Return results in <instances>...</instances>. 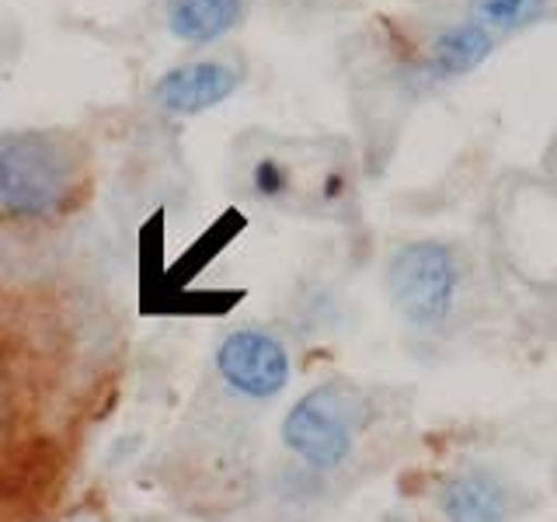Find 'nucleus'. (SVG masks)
<instances>
[{"mask_svg": "<svg viewBox=\"0 0 557 522\" xmlns=\"http://www.w3.org/2000/svg\"><path fill=\"white\" fill-rule=\"evenodd\" d=\"M77 188L70 139L49 129L0 133V206L14 216H49Z\"/></svg>", "mask_w": 557, "mask_h": 522, "instance_id": "f257e3e1", "label": "nucleus"}, {"mask_svg": "<svg viewBox=\"0 0 557 522\" xmlns=\"http://www.w3.org/2000/svg\"><path fill=\"white\" fill-rule=\"evenodd\" d=\"M366 422V400L348 383H321L283 418V443L313 470H335L352 457L356 432Z\"/></svg>", "mask_w": 557, "mask_h": 522, "instance_id": "f03ea898", "label": "nucleus"}, {"mask_svg": "<svg viewBox=\"0 0 557 522\" xmlns=\"http://www.w3.org/2000/svg\"><path fill=\"white\" fill-rule=\"evenodd\" d=\"M387 289L408 324L435 331L449 321L460 293V265L440 240H414L397 248L387 269Z\"/></svg>", "mask_w": 557, "mask_h": 522, "instance_id": "7ed1b4c3", "label": "nucleus"}, {"mask_svg": "<svg viewBox=\"0 0 557 522\" xmlns=\"http://www.w3.org/2000/svg\"><path fill=\"white\" fill-rule=\"evenodd\" d=\"M216 370L231 390L251 397V400H269L289 383V352L269 331L244 327L226 335L216 348Z\"/></svg>", "mask_w": 557, "mask_h": 522, "instance_id": "20e7f679", "label": "nucleus"}, {"mask_svg": "<svg viewBox=\"0 0 557 522\" xmlns=\"http://www.w3.org/2000/svg\"><path fill=\"white\" fill-rule=\"evenodd\" d=\"M237 70L216 63V60H202V63H185L174 66L157 80L153 87V101L161 104L171 115H199L223 104L237 91Z\"/></svg>", "mask_w": 557, "mask_h": 522, "instance_id": "39448f33", "label": "nucleus"}, {"mask_svg": "<svg viewBox=\"0 0 557 522\" xmlns=\"http://www.w3.org/2000/svg\"><path fill=\"white\" fill-rule=\"evenodd\" d=\"M440 509L446 522H505L509 519V492L487 470L463 467L446 477Z\"/></svg>", "mask_w": 557, "mask_h": 522, "instance_id": "423d86ee", "label": "nucleus"}, {"mask_svg": "<svg viewBox=\"0 0 557 522\" xmlns=\"http://www.w3.org/2000/svg\"><path fill=\"white\" fill-rule=\"evenodd\" d=\"M495 49V35L484 32L474 22H457L443 28L440 35L432 39L429 46V57H425V74L429 77H463L470 70H478Z\"/></svg>", "mask_w": 557, "mask_h": 522, "instance_id": "0eeeda50", "label": "nucleus"}, {"mask_svg": "<svg viewBox=\"0 0 557 522\" xmlns=\"http://www.w3.org/2000/svg\"><path fill=\"white\" fill-rule=\"evenodd\" d=\"M244 17V0H168V28L182 42H216Z\"/></svg>", "mask_w": 557, "mask_h": 522, "instance_id": "6e6552de", "label": "nucleus"}, {"mask_svg": "<svg viewBox=\"0 0 557 522\" xmlns=\"http://www.w3.org/2000/svg\"><path fill=\"white\" fill-rule=\"evenodd\" d=\"M550 0H467V22L481 25L484 32H522L547 17Z\"/></svg>", "mask_w": 557, "mask_h": 522, "instance_id": "1a4fd4ad", "label": "nucleus"}, {"mask_svg": "<svg viewBox=\"0 0 557 522\" xmlns=\"http://www.w3.org/2000/svg\"><path fill=\"white\" fill-rule=\"evenodd\" d=\"M251 185L258 196L278 199L289 188V171H286V164H278L275 157H261V161L251 167Z\"/></svg>", "mask_w": 557, "mask_h": 522, "instance_id": "9d476101", "label": "nucleus"}, {"mask_svg": "<svg viewBox=\"0 0 557 522\" xmlns=\"http://www.w3.org/2000/svg\"><path fill=\"white\" fill-rule=\"evenodd\" d=\"M4 414H8V397H4V383H0V428H4Z\"/></svg>", "mask_w": 557, "mask_h": 522, "instance_id": "9b49d317", "label": "nucleus"}]
</instances>
